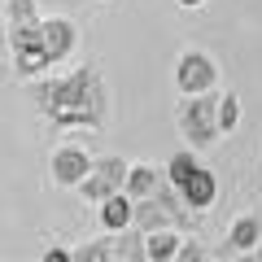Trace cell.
I'll return each instance as SVG.
<instances>
[{
  "instance_id": "cell-2",
  "label": "cell",
  "mask_w": 262,
  "mask_h": 262,
  "mask_svg": "<svg viewBox=\"0 0 262 262\" xmlns=\"http://www.w3.org/2000/svg\"><path fill=\"white\" fill-rule=\"evenodd\" d=\"M214 92H196V96H184L175 110V122H179V136H184L192 149H210V144L223 136L219 131V118H214Z\"/></svg>"
},
{
  "instance_id": "cell-11",
  "label": "cell",
  "mask_w": 262,
  "mask_h": 262,
  "mask_svg": "<svg viewBox=\"0 0 262 262\" xmlns=\"http://www.w3.org/2000/svg\"><path fill=\"white\" fill-rule=\"evenodd\" d=\"M258 241H262V219L258 214H241L232 223V232H227V249L232 253H249Z\"/></svg>"
},
{
  "instance_id": "cell-3",
  "label": "cell",
  "mask_w": 262,
  "mask_h": 262,
  "mask_svg": "<svg viewBox=\"0 0 262 262\" xmlns=\"http://www.w3.org/2000/svg\"><path fill=\"white\" fill-rule=\"evenodd\" d=\"M127 166H131V162L114 158V153H110V158H92L83 184H79V196L92 201V206H101L110 192H122V184H127Z\"/></svg>"
},
{
  "instance_id": "cell-20",
  "label": "cell",
  "mask_w": 262,
  "mask_h": 262,
  "mask_svg": "<svg viewBox=\"0 0 262 262\" xmlns=\"http://www.w3.org/2000/svg\"><path fill=\"white\" fill-rule=\"evenodd\" d=\"M249 253H253V258H258V262H262V241H258V245H253V249H249Z\"/></svg>"
},
{
  "instance_id": "cell-21",
  "label": "cell",
  "mask_w": 262,
  "mask_h": 262,
  "mask_svg": "<svg viewBox=\"0 0 262 262\" xmlns=\"http://www.w3.org/2000/svg\"><path fill=\"white\" fill-rule=\"evenodd\" d=\"M0 13H5V0H0Z\"/></svg>"
},
{
  "instance_id": "cell-12",
  "label": "cell",
  "mask_w": 262,
  "mask_h": 262,
  "mask_svg": "<svg viewBox=\"0 0 262 262\" xmlns=\"http://www.w3.org/2000/svg\"><path fill=\"white\" fill-rule=\"evenodd\" d=\"M131 206H136V201H131L127 192H110V196L101 201V227H105V232L131 227Z\"/></svg>"
},
{
  "instance_id": "cell-7",
  "label": "cell",
  "mask_w": 262,
  "mask_h": 262,
  "mask_svg": "<svg viewBox=\"0 0 262 262\" xmlns=\"http://www.w3.org/2000/svg\"><path fill=\"white\" fill-rule=\"evenodd\" d=\"M88 166H92V158H88L83 149H75V144H61V149L53 153V162H48L57 188H79L83 175H88Z\"/></svg>"
},
{
  "instance_id": "cell-5",
  "label": "cell",
  "mask_w": 262,
  "mask_h": 262,
  "mask_svg": "<svg viewBox=\"0 0 262 262\" xmlns=\"http://www.w3.org/2000/svg\"><path fill=\"white\" fill-rule=\"evenodd\" d=\"M175 88H179L184 96L214 92V88H219V66H214V57L201 53V48H188V53L175 61Z\"/></svg>"
},
{
  "instance_id": "cell-14",
  "label": "cell",
  "mask_w": 262,
  "mask_h": 262,
  "mask_svg": "<svg viewBox=\"0 0 262 262\" xmlns=\"http://www.w3.org/2000/svg\"><path fill=\"white\" fill-rule=\"evenodd\" d=\"M214 118H219V131H236V122H241V96L223 92L214 101Z\"/></svg>"
},
{
  "instance_id": "cell-10",
  "label": "cell",
  "mask_w": 262,
  "mask_h": 262,
  "mask_svg": "<svg viewBox=\"0 0 262 262\" xmlns=\"http://www.w3.org/2000/svg\"><path fill=\"white\" fill-rule=\"evenodd\" d=\"M184 236L175 227H158V232H144V258L149 262H175V249Z\"/></svg>"
},
{
  "instance_id": "cell-19",
  "label": "cell",
  "mask_w": 262,
  "mask_h": 262,
  "mask_svg": "<svg viewBox=\"0 0 262 262\" xmlns=\"http://www.w3.org/2000/svg\"><path fill=\"white\" fill-rule=\"evenodd\" d=\"M179 5H184V9H201V5H206V0H179Z\"/></svg>"
},
{
  "instance_id": "cell-13",
  "label": "cell",
  "mask_w": 262,
  "mask_h": 262,
  "mask_svg": "<svg viewBox=\"0 0 262 262\" xmlns=\"http://www.w3.org/2000/svg\"><path fill=\"white\" fill-rule=\"evenodd\" d=\"M196 166H201V162H196V149L188 144V149L170 153V162H166V170H162V175H166V184H170V188H179V184H184V179L192 175Z\"/></svg>"
},
{
  "instance_id": "cell-8",
  "label": "cell",
  "mask_w": 262,
  "mask_h": 262,
  "mask_svg": "<svg viewBox=\"0 0 262 262\" xmlns=\"http://www.w3.org/2000/svg\"><path fill=\"white\" fill-rule=\"evenodd\" d=\"M179 196H184V206H188V210H210V206L219 201V179H214V170L196 166L192 175L179 184Z\"/></svg>"
},
{
  "instance_id": "cell-9",
  "label": "cell",
  "mask_w": 262,
  "mask_h": 262,
  "mask_svg": "<svg viewBox=\"0 0 262 262\" xmlns=\"http://www.w3.org/2000/svg\"><path fill=\"white\" fill-rule=\"evenodd\" d=\"M162 184H166V175H162V170L144 166V162H131V166H127V184H122V192H127L131 201H140V196H153Z\"/></svg>"
},
{
  "instance_id": "cell-4",
  "label": "cell",
  "mask_w": 262,
  "mask_h": 262,
  "mask_svg": "<svg viewBox=\"0 0 262 262\" xmlns=\"http://www.w3.org/2000/svg\"><path fill=\"white\" fill-rule=\"evenodd\" d=\"M9 53H13V61H18L22 75H39V70H48L39 18H35V22H9Z\"/></svg>"
},
{
  "instance_id": "cell-15",
  "label": "cell",
  "mask_w": 262,
  "mask_h": 262,
  "mask_svg": "<svg viewBox=\"0 0 262 262\" xmlns=\"http://www.w3.org/2000/svg\"><path fill=\"white\" fill-rule=\"evenodd\" d=\"M70 258L75 262H110V241H92V245H83V249H75Z\"/></svg>"
},
{
  "instance_id": "cell-16",
  "label": "cell",
  "mask_w": 262,
  "mask_h": 262,
  "mask_svg": "<svg viewBox=\"0 0 262 262\" xmlns=\"http://www.w3.org/2000/svg\"><path fill=\"white\" fill-rule=\"evenodd\" d=\"M5 13H9V22H35V0H5Z\"/></svg>"
},
{
  "instance_id": "cell-17",
  "label": "cell",
  "mask_w": 262,
  "mask_h": 262,
  "mask_svg": "<svg viewBox=\"0 0 262 262\" xmlns=\"http://www.w3.org/2000/svg\"><path fill=\"white\" fill-rule=\"evenodd\" d=\"M206 258V249L196 241H179V249H175V262H201Z\"/></svg>"
},
{
  "instance_id": "cell-1",
  "label": "cell",
  "mask_w": 262,
  "mask_h": 262,
  "mask_svg": "<svg viewBox=\"0 0 262 262\" xmlns=\"http://www.w3.org/2000/svg\"><path fill=\"white\" fill-rule=\"evenodd\" d=\"M35 101L44 110V118H53L57 127H101L110 114V92H105L96 66H79L75 75L53 79V83L35 88Z\"/></svg>"
},
{
  "instance_id": "cell-18",
  "label": "cell",
  "mask_w": 262,
  "mask_h": 262,
  "mask_svg": "<svg viewBox=\"0 0 262 262\" xmlns=\"http://www.w3.org/2000/svg\"><path fill=\"white\" fill-rule=\"evenodd\" d=\"M44 262H70V253H66V249H48Z\"/></svg>"
},
{
  "instance_id": "cell-6",
  "label": "cell",
  "mask_w": 262,
  "mask_h": 262,
  "mask_svg": "<svg viewBox=\"0 0 262 262\" xmlns=\"http://www.w3.org/2000/svg\"><path fill=\"white\" fill-rule=\"evenodd\" d=\"M39 35H44V53H48V66L66 61L79 44V27L70 18H39Z\"/></svg>"
}]
</instances>
